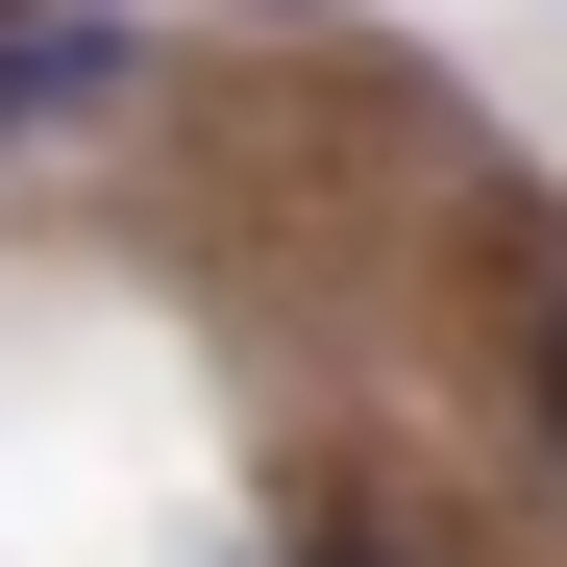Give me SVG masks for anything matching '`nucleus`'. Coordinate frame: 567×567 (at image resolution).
<instances>
[{
	"instance_id": "f257e3e1",
	"label": "nucleus",
	"mask_w": 567,
	"mask_h": 567,
	"mask_svg": "<svg viewBox=\"0 0 567 567\" xmlns=\"http://www.w3.org/2000/svg\"><path fill=\"white\" fill-rule=\"evenodd\" d=\"M124 74H148V0H0V148H25V124H100Z\"/></svg>"
},
{
	"instance_id": "f03ea898",
	"label": "nucleus",
	"mask_w": 567,
	"mask_h": 567,
	"mask_svg": "<svg viewBox=\"0 0 567 567\" xmlns=\"http://www.w3.org/2000/svg\"><path fill=\"white\" fill-rule=\"evenodd\" d=\"M543 444H567V297H543Z\"/></svg>"
},
{
	"instance_id": "7ed1b4c3",
	"label": "nucleus",
	"mask_w": 567,
	"mask_h": 567,
	"mask_svg": "<svg viewBox=\"0 0 567 567\" xmlns=\"http://www.w3.org/2000/svg\"><path fill=\"white\" fill-rule=\"evenodd\" d=\"M321 567H395V543H321Z\"/></svg>"
}]
</instances>
